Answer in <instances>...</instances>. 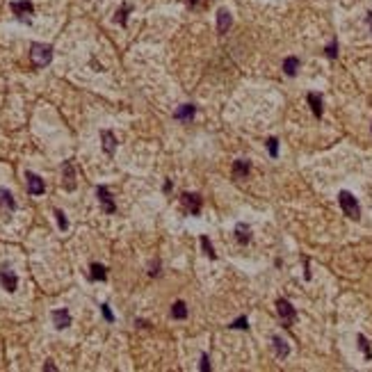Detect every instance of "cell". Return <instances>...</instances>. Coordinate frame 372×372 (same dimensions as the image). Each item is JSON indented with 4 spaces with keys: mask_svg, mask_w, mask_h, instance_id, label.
<instances>
[{
    "mask_svg": "<svg viewBox=\"0 0 372 372\" xmlns=\"http://www.w3.org/2000/svg\"><path fill=\"white\" fill-rule=\"evenodd\" d=\"M30 60L34 69H44L53 60V48L48 44H30Z\"/></svg>",
    "mask_w": 372,
    "mask_h": 372,
    "instance_id": "1",
    "label": "cell"
},
{
    "mask_svg": "<svg viewBox=\"0 0 372 372\" xmlns=\"http://www.w3.org/2000/svg\"><path fill=\"white\" fill-rule=\"evenodd\" d=\"M338 203H340V208H343V212L349 217V219H358L361 217V208H358V201L354 199V194L352 192H340L338 194Z\"/></svg>",
    "mask_w": 372,
    "mask_h": 372,
    "instance_id": "2",
    "label": "cell"
},
{
    "mask_svg": "<svg viewBox=\"0 0 372 372\" xmlns=\"http://www.w3.org/2000/svg\"><path fill=\"white\" fill-rule=\"evenodd\" d=\"M10 7H12V12H14V16L19 21H23V23H30V16L34 14V5L30 3V0H14Z\"/></svg>",
    "mask_w": 372,
    "mask_h": 372,
    "instance_id": "3",
    "label": "cell"
},
{
    "mask_svg": "<svg viewBox=\"0 0 372 372\" xmlns=\"http://www.w3.org/2000/svg\"><path fill=\"white\" fill-rule=\"evenodd\" d=\"M96 197H98V203H101L103 212H105V215H115V212H117V203H115V199H112L110 190H107L105 185H98V188H96Z\"/></svg>",
    "mask_w": 372,
    "mask_h": 372,
    "instance_id": "4",
    "label": "cell"
},
{
    "mask_svg": "<svg viewBox=\"0 0 372 372\" xmlns=\"http://www.w3.org/2000/svg\"><path fill=\"white\" fill-rule=\"evenodd\" d=\"M276 313H279L281 322H283L285 326H290L294 322V317H297V311H294V306L288 299H276Z\"/></svg>",
    "mask_w": 372,
    "mask_h": 372,
    "instance_id": "5",
    "label": "cell"
},
{
    "mask_svg": "<svg viewBox=\"0 0 372 372\" xmlns=\"http://www.w3.org/2000/svg\"><path fill=\"white\" fill-rule=\"evenodd\" d=\"M25 185H28V194L30 197H39V194L46 192V183H44L42 176L32 174V171H25Z\"/></svg>",
    "mask_w": 372,
    "mask_h": 372,
    "instance_id": "6",
    "label": "cell"
},
{
    "mask_svg": "<svg viewBox=\"0 0 372 372\" xmlns=\"http://www.w3.org/2000/svg\"><path fill=\"white\" fill-rule=\"evenodd\" d=\"M180 203H183V208H185V212H188V215L197 217L199 212H201V197H199V194L183 192V194H180Z\"/></svg>",
    "mask_w": 372,
    "mask_h": 372,
    "instance_id": "7",
    "label": "cell"
},
{
    "mask_svg": "<svg viewBox=\"0 0 372 372\" xmlns=\"http://www.w3.org/2000/svg\"><path fill=\"white\" fill-rule=\"evenodd\" d=\"M16 210V201H14V194L10 192L7 188H0V215L10 217L12 212Z\"/></svg>",
    "mask_w": 372,
    "mask_h": 372,
    "instance_id": "8",
    "label": "cell"
},
{
    "mask_svg": "<svg viewBox=\"0 0 372 372\" xmlns=\"http://www.w3.org/2000/svg\"><path fill=\"white\" fill-rule=\"evenodd\" d=\"M62 188L66 190V192H73L76 190V169H73V162L66 160L64 165H62Z\"/></svg>",
    "mask_w": 372,
    "mask_h": 372,
    "instance_id": "9",
    "label": "cell"
},
{
    "mask_svg": "<svg viewBox=\"0 0 372 372\" xmlns=\"http://www.w3.org/2000/svg\"><path fill=\"white\" fill-rule=\"evenodd\" d=\"M53 317V324H55V329H69L71 326V313L66 311V308H55V311L51 313Z\"/></svg>",
    "mask_w": 372,
    "mask_h": 372,
    "instance_id": "10",
    "label": "cell"
},
{
    "mask_svg": "<svg viewBox=\"0 0 372 372\" xmlns=\"http://www.w3.org/2000/svg\"><path fill=\"white\" fill-rule=\"evenodd\" d=\"M0 283H3V288H5L7 292H16V288H19V276L10 270H3L0 272Z\"/></svg>",
    "mask_w": 372,
    "mask_h": 372,
    "instance_id": "11",
    "label": "cell"
},
{
    "mask_svg": "<svg viewBox=\"0 0 372 372\" xmlns=\"http://www.w3.org/2000/svg\"><path fill=\"white\" fill-rule=\"evenodd\" d=\"M101 144H103V151L107 153V156H115V151H117V137H115V133L112 130H101Z\"/></svg>",
    "mask_w": 372,
    "mask_h": 372,
    "instance_id": "12",
    "label": "cell"
},
{
    "mask_svg": "<svg viewBox=\"0 0 372 372\" xmlns=\"http://www.w3.org/2000/svg\"><path fill=\"white\" fill-rule=\"evenodd\" d=\"M231 23H233V16H231L229 10H219L217 12V32L219 34H226L231 28Z\"/></svg>",
    "mask_w": 372,
    "mask_h": 372,
    "instance_id": "13",
    "label": "cell"
},
{
    "mask_svg": "<svg viewBox=\"0 0 372 372\" xmlns=\"http://www.w3.org/2000/svg\"><path fill=\"white\" fill-rule=\"evenodd\" d=\"M194 115H197V105H192V103H185V105H180L178 110L174 112V117H176V121H192L194 119Z\"/></svg>",
    "mask_w": 372,
    "mask_h": 372,
    "instance_id": "14",
    "label": "cell"
},
{
    "mask_svg": "<svg viewBox=\"0 0 372 372\" xmlns=\"http://www.w3.org/2000/svg\"><path fill=\"white\" fill-rule=\"evenodd\" d=\"M272 345H274L276 356H279V358H288V354H290V345H288V340H285L283 336H274V338H272Z\"/></svg>",
    "mask_w": 372,
    "mask_h": 372,
    "instance_id": "15",
    "label": "cell"
},
{
    "mask_svg": "<svg viewBox=\"0 0 372 372\" xmlns=\"http://www.w3.org/2000/svg\"><path fill=\"white\" fill-rule=\"evenodd\" d=\"M235 240H238L240 244H249V240H251V229H249V224L240 221V224L235 226Z\"/></svg>",
    "mask_w": 372,
    "mask_h": 372,
    "instance_id": "16",
    "label": "cell"
},
{
    "mask_svg": "<svg viewBox=\"0 0 372 372\" xmlns=\"http://www.w3.org/2000/svg\"><path fill=\"white\" fill-rule=\"evenodd\" d=\"M306 101H308V105H311L313 115L320 119V117H322V96H320V94H315V92H308L306 94Z\"/></svg>",
    "mask_w": 372,
    "mask_h": 372,
    "instance_id": "17",
    "label": "cell"
},
{
    "mask_svg": "<svg viewBox=\"0 0 372 372\" xmlns=\"http://www.w3.org/2000/svg\"><path fill=\"white\" fill-rule=\"evenodd\" d=\"M92 274H89V279L92 281H105L107 279V267L101 265V263H92Z\"/></svg>",
    "mask_w": 372,
    "mask_h": 372,
    "instance_id": "18",
    "label": "cell"
},
{
    "mask_svg": "<svg viewBox=\"0 0 372 372\" xmlns=\"http://www.w3.org/2000/svg\"><path fill=\"white\" fill-rule=\"evenodd\" d=\"M299 57H285V62H283V71H285V76H290V78H294L297 76V71H299Z\"/></svg>",
    "mask_w": 372,
    "mask_h": 372,
    "instance_id": "19",
    "label": "cell"
},
{
    "mask_svg": "<svg viewBox=\"0 0 372 372\" xmlns=\"http://www.w3.org/2000/svg\"><path fill=\"white\" fill-rule=\"evenodd\" d=\"M249 171H251V165H249L247 160H235L233 162V174L238 176V178H244V176H249Z\"/></svg>",
    "mask_w": 372,
    "mask_h": 372,
    "instance_id": "20",
    "label": "cell"
},
{
    "mask_svg": "<svg viewBox=\"0 0 372 372\" xmlns=\"http://www.w3.org/2000/svg\"><path fill=\"white\" fill-rule=\"evenodd\" d=\"M171 317H174V320H185V317H188V306H185V302H174V306H171Z\"/></svg>",
    "mask_w": 372,
    "mask_h": 372,
    "instance_id": "21",
    "label": "cell"
},
{
    "mask_svg": "<svg viewBox=\"0 0 372 372\" xmlns=\"http://www.w3.org/2000/svg\"><path fill=\"white\" fill-rule=\"evenodd\" d=\"M201 247H203V251H206V256L210 258V261H217L215 247H212V244H210V240H208V235H201Z\"/></svg>",
    "mask_w": 372,
    "mask_h": 372,
    "instance_id": "22",
    "label": "cell"
},
{
    "mask_svg": "<svg viewBox=\"0 0 372 372\" xmlns=\"http://www.w3.org/2000/svg\"><path fill=\"white\" fill-rule=\"evenodd\" d=\"M130 10H133V7H130V5H124V7H121V10L117 12V16H115V21H117V23L126 25V21H128V14H130Z\"/></svg>",
    "mask_w": 372,
    "mask_h": 372,
    "instance_id": "23",
    "label": "cell"
},
{
    "mask_svg": "<svg viewBox=\"0 0 372 372\" xmlns=\"http://www.w3.org/2000/svg\"><path fill=\"white\" fill-rule=\"evenodd\" d=\"M231 329H238V331H247L249 329V320L247 315H240L235 322H231Z\"/></svg>",
    "mask_w": 372,
    "mask_h": 372,
    "instance_id": "24",
    "label": "cell"
},
{
    "mask_svg": "<svg viewBox=\"0 0 372 372\" xmlns=\"http://www.w3.org/2000/svg\"><path fill=\"white\" fill-rule=\"evenodd\" d=\"M356 340H358V347H361V349H363V354H365V358H372L370 343H367V340H365V336H361V333H358V338H356Z\"/></svg>",
    "mask_w": 372,
    "mask_h": 372,
    "instance_id": "25",
    "label": "cell"
},
{
    "mask_svg": "<svg viewBox=\"0 0 372 372\" xmlns=\"http://www.w3.org/2000/svg\"><path fill=\"white\" fill-rule=\"evenodd\" d=\"M55 217H57V226H60V231H66V229H69V221H66V215L60 210V208H55Z\"/></svg>",
    "mask_w": 372,
    "mask_h": 372,
    "instance_id": "26",
    "label": "cell"
},
{
    "mask_svg": "<svg viewBox=\"0 0 372 372\" xmlns=\"http://www.w3.org/2000/svg\"><path fill=\"white\" fill-rule=\"evenodd\" d=\"M267 151H270L272 158L279 156V139H276V137H270V139H267Z\"/></svg>",
    "mask_w": 372,
    "mask_h": 372,
    "instance_id": "27",
    "label": "cell"
},
{
    "mask_svg": "<svg viewBox=\"0 0 372 372\" xmlns=\"http://www.w3.org/2000/svg\"><path fill=\"white\" fill-rule=\"evenodd\" d=\"M324 53H326V57H329V60H336V55H338V42L333 39V42H331L329 46H326Z\"/></svg>",
    "mask_w": 372,
    "mask_h": 372,
    "instance_id": "28",
    "label": "cell"
},
{
    "mask_svg": "<svg viewBox=\"0 0 372 372\" xmlns=\"http://www.w3.org/2000/svg\"><path fill=\"white\" fill-rule=\"evenodd\" d=\"M101 313H103V317H105L107 322H115V315H112V311H110L107 304H101Z\"/></svg>",
    "mask_w": 372,
    "mask_h": 372,
    "instance_id": "29",
    "label": "cell"
},
{
    "mask_svg": "<svg viewBox=\"0 0 372 372\" xmlns=\"http://www.w3.org/2000/svg\"><path fill=\"white\" fill-rule=\"evenodd\" d=\"M201 372H210V358H208L206 352L201 354Z\"/></svg>",
    "mask_w": 372,
    "mask_h": 372,
    "instance_id": "30",
    "label": "cell"
},
{
    "mask_svg": "<svg viewBox=\"0 0 372 372\" xmlns=\"http://www.w3.org/2000/svg\"><path fill=\"white\" fill-rule=\"evenodd\" d=\"M158 274H160V263L153 261L151 267H148V276H158Z\"/></svg>",
    "mask_w": 372,
    "mask_h": 372,
    "instance_id": "31",
    "label": "cell"
},
{
    "mask_svg": "<svg viewBox=\"0 0 372 372\" xmlns=\"http://www.w3.org/2000/svg\"><path fill=\"white\" fill-rule=\"evenodd\" d=\"M44 370H46V372H48V370H51V372H55L57 367L53 365V361H46V365H44Z\"/></svg>",
    "mask_w": 372,
    "mask_h": 372,
    "instance_id": "32",
    "label": "cell"
},
{
    "mask_svg": "<svg viewBox=\"0 0 372 372\" xmlns=\"http://www.w3.org/2000/svg\"><path fill=\"white\" fill-rule=\"evenodd\" d=\"M365 21H367V25H370V30H372V12H367V16H365Z\"/></svg>",
    "mask_w": 372,
    "mask_h": 372,
    "instance_id": "33",
    "label": "cell"
},
{
    "mask_svg": "<svg viewBox=\"0 0 372 372\" xmlns=\"http://www.w3.org/2000/svg\"><path fill=\"white\" fill-rule=\"evenodd\" d=\"M190 3H192V5H197V3H199V0H190Z\"/></svg>",
    "mask_w": 372,
    "mask_h": 372,
    "instance_id": "34",
    "label": "cell"
}]
</instances>
